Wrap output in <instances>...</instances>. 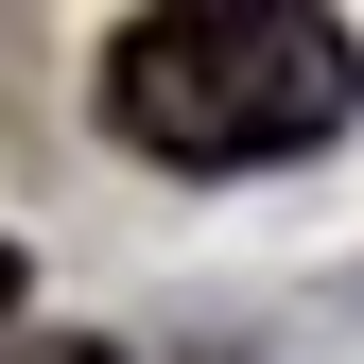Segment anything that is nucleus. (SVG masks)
Returning a JSON list of instances; mask_svg holds the SVG:
<instances>
[{
    "instance_id": "nucleus-1",
    "label": "nucleus",
    "mask_w": 364,
    "mask_h": 364,
    "mask_svg": "<svg viewBox=\"0 0 364 364\" xmlns=\"http://www.w3.org/2000/svg\"><path fill=\"white\" fill-rule=\"evenodd\" d=\"M347 105H364V35L312 18V0H156V18L105 35V122L173 173L312 156Z\"/></svg>"
},
{
    "instance_id": "nucleus-2",
    "label": "nucleus",
    "mask_w": 364,
    "mask_h": 364,
    "mask_svg": "<svg viewBox=\"0 0 364 364\" xmlns=\"http://www.w3.org/2000/svg\"><path fill=\"white\" fill-rule=\"evenodd\" d=\"M0 364H122V347H0Z\"/></svg>"
},
{
    "instance_id": "nucleus-3",
    "label": "nucleus",
    "mask_w": 364,
    "mask_h": 364,
    "mask_svg": "<svg viewBox=\"0 0 364 364\" xmlns=\"http://www.w3.org/2000/svg\"><path fill=\"white\" fill-rule=\"evenodd\" d=\"M0 312H18V243H0Z\"/></svg>"
}]
</instances>
